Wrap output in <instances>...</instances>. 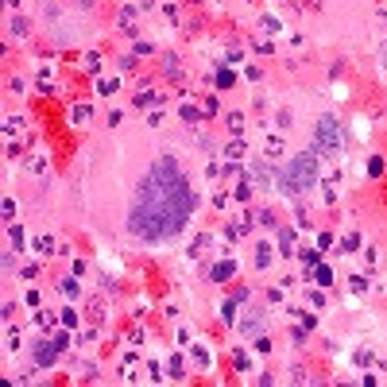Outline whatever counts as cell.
I'll use <instances>...</instances> for the list:
<instances>
[{
  "instance_id": "cell-7",
  "label": "cell",
  "mask_w": 387,
  "mask_h": 387,
  "mask_svg": "<svg viewBox=\"0 0 387 387\" xmlns=\"http://www.w3.org/2000/svg\"><path fill=\"white\" fill-rule=\"evenodd\" d=\"M97 90H101L104 97H108V93L116 90V78H101V82H97Z\"/></svg>"
},
{
  "instance_id": "cell-1",
  "label": "cell",
  "mask_w": 387,
  "mask_h": 387,
  "mask_svg": "<svg viewBox=\"0 0 387 387\" xmlns=\"http://www.w3.org/2000/svg\"><path fill=\"white\" fill-rule=\"evenodd\" d=\"M194 206H198V194L190 190V182L182 178L174 155L163 151L155 166H151L140 190H136L132 213H128V232L148 244H166L182 232V224L190 221Z\"/></svg>"
},
{
  "instance_id": "cell-5",
  "label": "cell",
  "mask_w": 387,
  "mask_h": 387,
  "mask_svg": "<svg viewBox=\"0 0 387 387\" xmlns=\"http://www.w3.org/2000/svg\"><path fill=\"white\" fill-rule=\"evenodd\" d=\"M54 352H58V348H54V341H50V344H39V348H35V360H39V364H43V368H46V364H54Z\"/></svg>"
},
{
  "instance_id": "cell-12",
  "label": "cell",
  "mask_w": 387,
  "mask_h": 387,
  "mask_svg": "<svg viewBox=\"0 0 387 387\" xmlns=\"http://www.w3.org/2000/svg\"><path fill=\"white\" fill-rule=\"evenodd\" d=\"M62 294H70V298L78 294V283H74V279H62Z\"/></svg>"
},
{
  "instance_id": "cell-9",
  "label": "cell",
  "mask_w": 387,
  "mask_h": 387,
  "mask_svg": "<svg viewBox=\"0 0 387 387\" xmlns=\"http://www.w3.org/2000/svg\"><path fill=\"white\" fill-rule=\"evenodd\" d=\"M232 82H236V78H232V70H221V74H217V86H221V90H228Z\"/></svg>"
},
{
  "instance_id": "cell-15",
  "label": "cell",
  "mask_w": 387,
  "mask_h": 387,
  "mask_svg": "<svg viewBox=\"0 0 387 387\" xmlns=\"http://www.w3.org/2000/svg\"><path fill=\"white\" fill-rule=\"evenodd\" d=\"M356 248H360V236H348V240H344V248H341V252H356Z\"/></svg>"
},
{
  "instance_id": "cell-3",
  "label": "cell",
  "mask_w": 387,
  "mask_h": 387,
  "mask_svg": "<svg viewBox=\"0 0 387 387\" xmlns=\"http://www.w3.org/2000/svg\"><path fill=\"white\" fill-rule=\"evenodd\" d=\"M314 148L326 151V155H337V151H341V132H337V120H333V116H322V120H318Z\"/></svg>"
},
{
  "instance_id": "cell-2",
  "label": "cell",
  "mask_w": 387,
  "mask_h": 387,
  "mask_svg": "<svg viewBox=\"0 0 387 387\" xmlns=\"http://www.w3.org/2000/svg\"><path fill=\"white\" fill-rule=\"evenodd\" d=\"M314 182H318V155H314V151H302V155H294V159L283 166V174H279V186H283L286 198L306 194Z\"/></svg>"
},
{
  "instance_id": "cell-16",
  "label": "cell",
  "mask_w": 387,
  "mask_h": 387,
  "mask_svg": "<svg viewBox=\"0 0 387 387\" xmlns=\"http://www.w3.org/2000/svg\"><path fill=\"white\" fill-rule=\"evenodd\" d=\"M78 120H90V108H86V104H78V108H74V124H78Z\"/></svg>"
},
{
  "instance_id": "cell-17",
  "label": "cell",
  "mask_w": 387,
  "mask_h": 387,
  "mask_svg": "<svg viewBox=\"0 0 387 387\" xmlns=\"http://www.w3.org/2000/svg\"><path fill=\"white\" fill-rule=\"evenodd\" d=\"M380 58H384V70H387V43H384V50H380Z\"/></svg>"
},
{
  "instance_id": "cell-18",
  "label": "cell",
  "mask_w": 387,
  "mask_h": 387,
  "mask_svg": "<svg viewBox=\"0 0 387 387\" xmlns=\"http://www.w3.org/2000/svg\"><path fill=\"white\" fill-rule=\"evenodd\" d=\"M8 4H12V8H16V4H20V0H8Z\"/></svg>"
},
{
  "instance_id": "cell-6",
  "label": "cell",
  "mask_w": 387,
  "mask_h": 387,
  "mask_svg": "<svg viewBox=\"0 0 387 387\" xmlns=\"http://www.w3.org/2000/svg\"><path fill=\"white\" fill-rule=\"evenodd\" d=\"M314 279H318L322 286H329V283H333V271H329V268H318V271H314Z\"/></svg>"
},
{
  "instance_id": "cell-14",
  "label": "cell",
  "mask_w": 387,
  "mask_h": 387,
  "mask_svg": "<svg viewBox=\"0 0 387 387\" xmlns=\"http://www.w3.org/2000/svg\"><path fill=\"white\" fill-rule=\"evenodd\" d=\"M221 314H224V322H232V318H236V306H232V302H224Z\"/></svg>"
},
{
  "instance_id": "cell-10",
  "label": "cell",
  "mask_w": 387,
  "mask_h": 387,
  "mask_svg": "<svg viewBox=\"0 0 387 387\" xmlns=\"http://www.w3.org/2000/svg\"><path fill=\"white\" fill-rule=\"evenodd\" d=\"M368 174H372V178H380V174H384V159H380V155L368 163Z\"/></svg>"
},
{
  "instance_id": "cell-11",
  "label": "cell",
  "mask_w": 387,
  "mask_h": 387,
  "mask_svg": "<svg viewBox=\"0 0 387 387\" xmlns=\"http://www.w3.org/2000/svg\"><path fill=\"white\" fill-rule=\"evenodd\" d=\"M163 70H166V74H178V58H174V54H166V58H163Z\"/></svg>"
},
{
  "instance_id": "cell-8",
  "label": "cell",
  "mask_w": 387,
  "mask_h": 387,
  "mask_svg": "<svg viewBox=\"0 0 387 387\" xmlns=\"http://www.w3.org/2000/svg\"><path fill=\"white\" fill-rule=\"evenodd\" d=\"M256 264H260V268H268V264H271V252H268V244H260V252H256Z\"/></svg>"
},
{
  "instance_id": "cell-13",
  "label": "cell",
  "mask_w": 387,
  "mask_h": 387,
  "mask_svg": "<svg viewBox=\"0 0 387 387\" xmlns=\"http://www.w3.org/2000/svg\"><path fill=\"white\" fill-rule=\"evenodd\" d=\"M8 31H12V35H24V31H28V24H24V20H12V24H8Z\"/></svg>"
},
{
  "instance_id": "cell-4",
  "label": "cell",
  "mask_w": 387,
  "mask_h": 387,
  "mask_svg": "<svg viewBox=\"0 0 387 387\" xmlns=\"http://www.w3.org/2000/svg\"><path fill=\"white\" fill-rule=\"evenodd\" d=\"M228 275H236V264H232V260H224V264H217V268L209 271V279H213V283H224Z\"/></svg>"
}]
</instances>
